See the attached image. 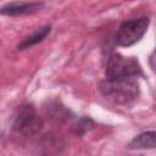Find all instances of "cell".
Listing matches in <instances>:
<instances>
[{
    "label": "cell",
    "instance_id": "cell-2",
    "mask_svg": "<svg viewBox=\"0 0 156 156\" xmlns=\"http://www.w3.org/2000/svg\"><path fill=\"white\" fill-rule=\"evenodd\" d=\"M149 23V17H139L122 22L116 34V43L119 46L134 45L144 37L147 30Z\"/></svg>",
    "mask_w": 156,
    "mask_h": 156
},
{
    "label": "cell",
    "instance_id": "cell-1",
    "mask_svg": "<svg viewBox=\"0 0 156 156\" xmlns=\"http://www.w3.org/2000/svg\"><path fill=\"white\" fill-rule=\"evenodd\" d=\"M99 90L118 105L130 104L139 96V84L134 78H106L100 83Z\"/></svg>",
    "mask_w": 156,
    "mask_h": 156
},
{
    "label": "cell",
    "instance_id": "cell-3",
    "mask_svg": "<svg viewBox=\"0 0 156 156\" xmlns=\"http://www.w3.org/2000/svg\"><path fill=\"white\" fill-rule=\"evenodd\" d=\"M141 74L140 65L134 57H126L121 54H112L107 61V78H135Z\"/></svg>",
    "mask_w": 156,
    "mask_h": 156
},
{
    "label": "cell",
    "instance_id": "cell-5",
    "mask_svg": "<svg viewBox=\"0 0 156 156\" xmlns=\"http://www.w3.org/2000/svg\"><path fill=\"white\" fill-rule=\"evenodd\" d=\"M43 7L40 2H13L0 7V13L6 16H21L34 13Z\"/></svg>",
    "mask_w": 156,
    "mask_h": 156
},
{
    "label": "cell",
    "instance_id": "cell-4",
    "mask_svg": "<svg viewBox=\"0 0 156 156\" xmlns=\"http://www.w3.org/2000/svg\"><path fill=\"white\" fill-rule=\"evenodd\" d=\"M43 119L37 115L33 105L24 104L22 105L13 121V129L23 135L30 136L39 133L43 128Z\"/></svg>",
    "mask_w": 156,
    "mask_h": 156
},
{
    "label": "cell",
    "instance_id": "cell-6",
    "mask_svg": "<svg viewBox=\"0 0 156 156\" xmlns=\"http://www.w3.org/2000/svg\"><path fill=\"white\" fill-rule=\"evenodd\" d=\"M155 146H156V133L154 130L138 134L128 144V149H130V150L154 149Z\"/></svg>",
    "mask_w": 156,
    "mask_h": 156
},
{
    "label": "cell",
    "instance_id": "cell-7",
    "mask_svg": "<svg viewBox=\"0 0 156 156\" xmlns=\"http://www.w3.org/2000/svg\"><path fill=\"white\" fill-rule=\"evenodd\" d=\"M50 33V26H44V27H40L37 32H34L30 37L26 38L20 45H18V49L20 50H24V49H28L38 43H40L48 34Z\"/></svg>",
    "mask_w": 156,
    "mask_h": 156
}]
</instances>
